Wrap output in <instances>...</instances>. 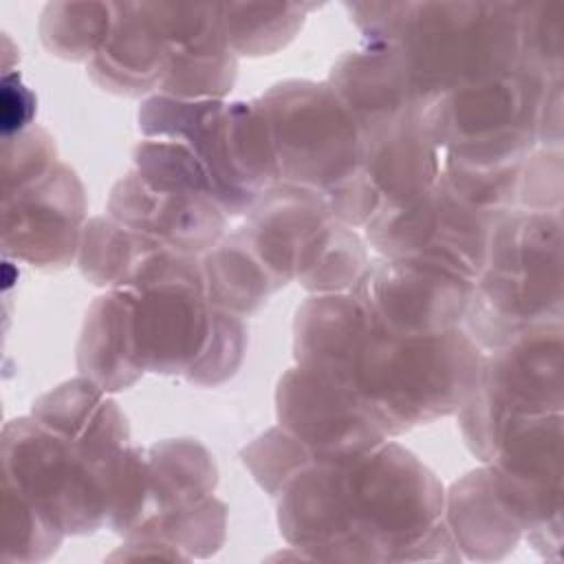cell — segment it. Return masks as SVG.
Instances as JSON below:
<instances>
[{
	"instance_id": "6da1fadb",
	"label": "cell",
	"mask_w": 564,
	"mask_h": 564,
	"mask_svg": "<svg viewBox=\"0 0 564 564\" xmlns=\"http://www.w3.org/2000/svg\"><path fill=\"white\" fill-rule=\"evenodd\" d=\"M436 474L399 443L297 471L278 496L284 540L313 560H460Z\"/></svg>"
},
{
	"instance_id": "7a4b0ae2",
	"label": "cell",
	"mask_w": 564,
	"mask_h": 564,
	"mask_svg": "<svg viewBox=\"0 0 564 564\" xmlns=\"http://www.w3.org/2000/svg\"><path fill=\"white\" fill-rule=\"evenodd\" d=\"M366 42L394 48L416 95L432 99L520 66V2H346Z\"/></svg>"
},
{
	"instance_id": "3957f363",
	"label": "cell",
	"mask_w": 564,
	"mask_h": 564,
	"mask_svg": "<svg viewBox=\"0 0 564 564\" xmlns=\"http://www.w3.org/2000/svg\"><path fill=\"white\" fill-rule=\"evenodd\" d=\"M482 357L463 328L397 337L366 317L330 381L348 390L390 438L458 412L476 386Z\"/></svg>"
},
{
	"instance_id": "277c9868",
	"label": "cell",
	"mask_w": 564,
	"mask_h": 564,
	"mask_svg": "<svg viewBox=\"0 0 564 564\" xmlns=\"http://www.w3.org/2000/svg\"><path fill=\"white\" fill-rule=\"evenodd\" d=\"M269 121L280 183L319 194L350 227H364L381 205L364 167L361 137L328 82L284 79L258 97Z\"/></svg>"
},
{
	"instance_id": "5b68a950",
	"label": "cell",
	"mask_w": 564,
	"mask_h": 564,
	"mask_svg": "<svg viewBox=\"0 0 564 564\" xmlns=\"http://www.w3.org/2000/svg\"><path fill=\"white\" fill-rule=\"evenodd\" d=\"M2 476L64 533L88 535L137 500L145 449L128 445L117 454H95L29 414L2 427Z\"/></svg>"
},
{
	"instance_id": "8992f818",
	"label": "cell",
	"mask_w": 564,
	"mask_h": 564,
	"mask_svg": "<svg viewBox=\"0 0 564 564\" xmlns=\"http://www.w3.org/2000/svg\"><path fill=\"white\" fill-rule=\"evenodd\" d=\"M546 324H562V218L516 207L491 231L463 330L496 350Z\"/></svg>"
},
{
	"instance_id": "52a82bcc",
	"label": "cell",
	"mask_w": 564,
	"mask_h": 564,
	"mask_svg": "<svg viewBox=\"0 0 564 564\" xmlns=\"http://www.w3.org/2000/svg\"><path fill=\"white\" fill-rule=\"evenodd\" d=\"M145 139H178L209 170L225 216H245L256 198L280 183L269 121L253 101L174 99L152 95L141 104Z\"/></svg>"
},
{
	"instance_id": "ba28073f",
	"label": "cell",
	"mask_w": 564,
	"mask_h": 564,
	"mask_svg": "<svg viewBox=\"0 0 564 564\" xmlns=\"http://www.w3.org/2000/svg\"><path fill=\"white\" fill-rule=\"evenodd\" d=\"M134 293V344L143 372L220 386L247 350L242 317L212 306L203 271L167 278Z\"/></svg>"
},
{
	"instance_id": "9c48e42d",
	"label": "cell",
	"mask_w": 564,
	"mask_h": 564,
	"mask_svg": "<svg viewBox=\"0 0 564 564\" xmlns=\"http://www.w3.org/2000/svg\"><path fill=\"white\" fill-rule=\"evenodd\" d=\"M553 412H562V324L538 326L489 350L458 423L467 447L489 463L511 421Z\"/></svg>"
},
{
	"instance_id": "30bf717a",
	"label": "cell",
	"mask_w": 564,
	"mask_h": 564,
	"mask_svg": "<svg viewBox=\"0 0 564 564\" xmlns=\"http://www.w3.org/2000/svg\"><path fill=\"white\" fill-rule=\"evenodd\" d=\"M505 214L460 198L438 174L423 194L379 207L364 229L366 240L386 258L438 262L476 282L487 260L491 231Z\"/></svg>"
},
{
	"instance_id": "8fae6325",
	"label": "cell",
	"mask_w": 564,
	"mask_h": 564,
	"mask_svg": "<svg viewBox=\"0 0 564 564\" xmlns=\"http://www.w3.org/2000/svg\"><path fill=\"white\" fill-rule=\"evenodd\" d=\"M368 322L397 337H434L463 326L474 282L421 258H379L350 291Z\"/></svg>"
},
{
	"instance_id": "7c38bea8",
	"label": "cell",
	"mask_w": 564,
	"mask_h": 564,
	"mask_svg": "<svg viewBox=\"0 0 564 564\" xmlns=\"http://www.w3.org/2000/svg\"><path fill=\"white\" fill-rule=\"evenodd\" d=\"M84 225V185L62 161L24 187L2 194V249L35 269H66L79 253Z\"/></svg>"
},
{
	"instance_id": "4fadbf2b",
	"label": "cell",
	"mask_w": 564,
	"mask_h": 564,
	"mask_svg": "<svg viewBox=\"0 0 564 564\" xmlns=\"http://www.w3.org/2000/svg\"><path fill=\"white\" fill-rule=\"evenodd\" d=\"M275 412L278 425L297 436L315 460H348L388 441L372 414L348 390L300 366L280 377Z\"/></svg>"
},
{
	"instance_id": "5bb4252c",
	"label": "cell",
	"mask_w": 564,
	"mask_h": 564,
	"mask_svg": "<svg viewBox=\"0 0 564 564\" xmlns=\"http://www.w3.org/2000/svg\"><path fill=\"white\" fill-rule=\"evenodd\" d=\"M170 40V64L156 95L174 99H223L238 70L220 4H156Z\"/></svg>"
},
{
	"instance_id": "9a60e30c",
	"label": "cell",
	"mask_w": 564,
	"mask_h": 564,
	"mask_svg": "<svg viewBox=\"0 0 564 564\" xmlns=\"http://www.w3.org/2000/svg\"><path fill=\"white\" fill-rule=\"evenodd\" d=\"M421 112L423 106H405L355 119L364 167L381 196L379 207L423 194L441 174V150L425 134Z\"/></svg>"
},
{
	"instance_id": "2e32d148",
	"label": "cell",
	"mask_w": 564,
	"mask_h": 564,
	"mask_svg": "<svg viewBox=\"0 0 564 564\" xmlns=\"http://www.w3.org/2000/svg\"><path fill=\"white\" fill-rule=\"evenodd\" d=\"M108 216L137 234L192 256L209 251L225 236L227 225L225 212L212 200L159 189L134 170L115 183Z\"/></svg>"
},
{
	"instance_id": "e0dca14e",
	"label": "cell",
	"mask_w": 564,
	"mask_h": 564,
	"mask_svg": "<svg viewBox=\"0 0 564 564\" xmlns=\"http://www.w3.org/2000/svg\"><path fill=\"white\" fill-rule=\"evenodd\" d=\"M170 64V40L156 4H115L110 31L88 62L90 79L115 95L159 90Z\"/></svg>"
},
{
	"instance_id": "ac0fdd59",
	"label": "cell",
	"mask_w": 564,
	"mask_h": 564,
	"mask_svg": "<svg viewBox=\"0 0 564 564\" xmlns=\"http://www.w3.org/2000/svg\"><path fill=\"white\" fill-rule=\"evenodd\" d=\"M443 518L460 557L467 560H500L524 535L489 465L465 474L449 487Z\"/></svg>"
},
{
	"instance_id": "d6986e66",
	"label": "cell",
	"mask_w": 564,
	"mask_h": 564,
	"mask_svg": "<svg viewBox=\"0 0 564 564\" xmlns=\"http://www.w3.org/2000/svg\"><path fill=\"white\" fill-rule=\"evenodd\" d=\"M77 370L106 392H121L141 379L130 289H108L90 304L77 341Z\"/></svg>"
},
{
	"instance_id": "ffe728a7",
	"label": "cell",
	"mask_w": 564,
	"mask_h": 564,
	"mask_svg": "<svg viewBox=\"0 0 564 564\" xmlns=\"http://www.w3.org/2000/svg\"><path fill=\"white\" fill-rule=\"evenodd\" d=\"M31 414L95 454H117L130 445V427L117 401L82 375L37 397Z\"/></svg>"
},
{
	"instance_id": "44dd1931",
	"label": "cell",
	"mask_w": 564,
	"mask_h": 564,
	"mask_svg": "<svg viewBox=\"0 0 564 564\" xmlns=\"http://www.w3.org/2000/svg\"><path fill=\"white\" fill-rule=\"evenodd\" d=\"M148 487L137 535L145 527L192 509L214 496L218 469L209 449L196 438H167L145 449Z\"/></svg>"
},
{
	"instance_id": "7402d4cb",
	"label": "cell",
	"mask_w": 564,
	"mask_h": 564,
	"mask_svg": "<svg viewBox=\"0 0 564 564\" xmlns=\"http://www.w3.org/2000/svg\"><path fill=\"white\" fill-rule=\"evenodd\" d=\"M205 295L212 306L247 317L256 313L284 282L260 258L242 225L223 236L200 258Z\"/></svg>"
},
{
	"instance_id": "603a6c76",
	"label": "cell",
	"mask_w": 564,
	"mask_h": 564,
	"mask_svg": "<svg viewBox=\"0 0 564 564\" xmlns=\"http://www.w3.org/2000/svg\"><path fill=\"white\" fill-rule=\"evenodd\" d=\"M370 264L366 240L337 216L328 218L306 242L295 278L315 295L348 293Z\"/></svg>"
},
{
	"instance_id": "cb8c5ba5",
	"label": "cell",
	"mask_w": 564,
	"mask_h": 564,
	"mask_svg": "<svg viewBox=\"0 0 564 564\" xmlns=\"http://www.w3.org/2000/svg\"><path fill=\"white\" fill-rule=\"evenodd\" d=\"M161 245L110 216H95L84 225L77 264L82 275L95 286L128 289L145 258Z\"/></svg>"
},
{
	"instance_id": "d4e9b609",
	"label": "cell",
	"mask_w": 564,
	"mask_h": 564,
	"mask_svg": "<svg viewBox=\"0 0 564 564\" xmlns=\"http://www.w3.org/2000/svg\"><path fill=\"white\" fill-rule=\"evenodd\" d=\"M315 4H220V22L236 55H271L302 29Z\"/></svg>"
},
{
	"instance_id": "484cf974",
	"label": "cell",
	"mask_w": 564,
	"mask_h": 564,
	"mask_svg": "<svg viewBox=\"0 0 564 564\" xmlns=\"http://www.w3.org/2000/svg\"><path fill=\"white\" fill-rule=\"evenodd\" d=\"M115 15V2H53L40 18L44 48L62 59H93Z\"/></svg>"
},
{
	"instance_id": "4316f807",
	"label": "cell",
	"mask_w": 564,
	"mask_h": 564,
	"mask_svg": "<svg viewBox=\"0 0 564 564\" xmlns=\"http://www.w3.org/2000/svg\"><path fill=\"white\" fill-rule=\"evenodd\" d=\"M134 172L150 185L218 205L214 178L196 152L178 139H143L132 150ZM220 207V205H218Z\"/></svg>"
},
{
	"instance_id": "83f0119b",
	"label": "cell",
	"mask_w": 564,
	"mask_h": 564,
	"mask_svg": "<svg viewBox=\"0 0 564 564\" xmlns=\"http://www.w3.org/2000/svg\"><path fill=\"white\" fill-rule=\"evenodd\" d=\"M4 553L7 562H42L48 560L64 540L57 520L29 500L18 489L4 485Z\"/></svg>"
},
{
	"instance_id": "f1b7e54d",
	"label": "cell",
	"mask_w": 564,
	"mask_h": 564,
	"mask_svg": "<svg viewBox=\"0 0 564 564\" xmlns=\"http://www.w3.org/2000/svg\"><path fill=\"white\" fill-rule=\"evenodd\" d=\"M240 456L256 482L273 498H278L297 471L315 460L311 449L282 425L267 430L245 445Z\"/></svg>"
},
{
	"instance_id": "f546056e",
	"label": "cell",
	"mask_w": 564,
	"mask_h": 564,
	"mask_svg": "<svg viewBox=\"0 0 564 564\" xmlns=\"http://www.w3.org/2000/svg\"><path fill=\"white\" fill-rule=\"evenodd\" d=\"M57 161L55 139L40 126L2 137V194L40 178Z\"/></svg>"
},
{
	"instance_id": "4dcf8cb0",
	"label": "cell",
	"mask_w": 564,
	"mask_h": 564,
	"mask_svg": "<svg viewBox=\"0 0 564 564\" xmlns=\"http://www.w3.org/2000/svg\"><path fill=\"white\" fill-rule=\"evenodd\" d=\"M562 203V150L535 148L520 172L518 209L560 212Z\"/></svg>"
}]
</instances>
